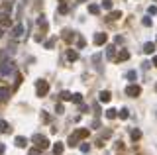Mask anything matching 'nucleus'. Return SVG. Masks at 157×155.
Instances as JSON below:
<instances>
[{
	"label": "nucleus",
	"mask_w": 157,
	"mask_h": 155,
	"mask_svg": "<svg viewBox=\"0 0 157 155\" xmlns=\"http://www.w3.org/2000/svg\"><path fill=\"white\" fill-rule=\"evenodd\" d=\"M87 135H89V130H85V128H81V130H77L75 133H71V135H69V147H75L78 139H81V137H87Z\"/></svg>",
	"instance_id": "f257e3e1"
},
{
	"label": "nucleus",
	"mask_w": 157,
	"mask_h": 155,
	"mask_svg": "<svg viewBox=\"0 0 157 155\" xmlns=\"http://www.w3.org/2000/svg\"><path fill=\"white\" fill-rule=\"evenodd\" d=\"M34 141H35V145H37L39 149H47V147H49V141H47V137L39 135V133H35V135H34Z\"/></svg>",
	"instance_id": "f03ea898"
},
{
	"label": "nucleus",
	"mask_w": 157,
	"mask_h": 155,
	"mask_svg": "<svg viewBox=\"0 0 157 155\" xmlns=\"http://www.w3.org/2000/svg\"><path fill=\"white\" fill-rule=\"evenodd\" d=\"M35 89H37V96H45L49 90V85H47V81H37Z\"/></svg>",
	"instance_id": "7ed1b4c3"
},
{
	"label": "nucleus",
	"mask_w": 157,
	"mask_h": 155,
	"mask_svg": "<svg viewBox=\"0 0 157 155\" xmlns=\"http://www.w3.org/2000/svg\"><path fill=\"white\" fill-rule=\"evenodd\" d=\"M12 71H14V63H12V61H4L2 67H0V73H2V75H8Z\"/></svg>",
	"instance_id": "20e7f679"
},
{
	"label": "nucleus",
	"mask_w": 157,
	"mask_h": 155,
	"mask_svg": "<svg viewBox=\"0 0 157 155\" xmlns=\"http://www.w3.org/2000/svg\"><path fill=\"white\" fill-rule=\"evenodd\" d=\"M139 92H141V89H139L137 85H130V87L126 89V94H128V96H139Z\"/></svg>",
	"instance_id": "39448f33"
},
{
	"label": "nucleus",
	"mask_w": 157,
	"mask_h": 155,
	"mask_svg": "<svg viewBox=\"0 0 157 155\" xmlns=\"http://www.w3.org/2000/svg\"><path fill=\"white\" fill-rule=\"evenodd\" d=\"M106 39H108V37H106V33H96V35H94V43H96V45L106 43Z\"/></svg>",
	"instance_id": "423d86ee"
},
{
	"label": "nucleus",
	"mask_w": 157,
	"mask_h": 155,
	"mask_svg": "<svg viewBox=\"0 0 157 155\" xmlns=\"http://www.w3.org/2000/svg\"><path fill=\"white\" fill-rule=\"evenodd\" d=\"M22 33H24V26H22V24H18V26L12 30V35H14V37H20Z\"/></svg>",
	"instance_id": "0eeeda50"
},
{
	"label": "nucleus",
	"mask_w": 157,
	"mask_h": 155,
	"mask_svg": "<svg viewBox=\"0 0 157 155\" xmlns=\"http://www.w3.org/2000/svg\"><path fill=\"white\" fill-rule=\"evenodd\" d=\"M98 98H100V102H110L112 96H110V92H108V90H102L100 94H98Z\"/></svg>",
	"instance_id": "6e6552de"
},
{
	"label": "nucleus",
	"mask_w": 157,
	"mask_h": 155,
	"mask_svg": "<svg viewBox=\"0 0 157 155\" xmlns=\"http://www.w3.org/2000/svg\"><path fill=\"white\" fill-rule=\"evenodd\" d=\"M143 51H145V53H153V51H155V43L147 41V43L143 45Z\"/></svg>",
	"instance_id": "1a4fd4ad"
},
{
	"label": "nucleus",
	"mask_w": 157,
	"mask_h": 155,
	"mask_svg": "<svg viewBox=\"0 0 157 155\" xmlns=\"http://www.w3.org/2000/svg\"><path fill=\"white\" fill-rule=\"evenodd\" d=\"M16 145H18V147H26V145H28V139L22 137V135H18V137H16Z\"/></svg>",
	"instance_id": "9d476101"
},
{
	"label": "nucleus",
	"mask_w": 157,
	"mask_h": 155,
	"mask_svg": "<svg viewBox=\"0 0 157 155\" xmlns=\"http://www.w3.org/2000/svg\"><path fill=\"white\" fill-rule=\"evenodd\" d=\"M53 153H55V155H61V153H63V143H59V141H57V143L53 145Z\"/></svg>",
	"instance_id": "9b49d317"
},
{
	"label": "nucleus",
	"mask_w": 157,
	"mask_h": 155,
	"mask_svg": "<svg viewBox=\"0 0 157 155\" xmlns=\"http://www.w3.org/2000/svg\"><path fill=\"white\" fill-rule=\"evenodd\" d=\"M89 12H90V14H94V16H96V14H100V8H98L96 4H90V6H89Z\"/></svg>",
	"instance_id": "f8f14e48"
},
{
	"label": "nucleus",
	"mask_w": 157,
	"mask_h": 155,
	"mask_svg": "<svg viewBox=\"0 0 157 155\" xmlns=\"http://www.w3.org/2000/svg\"><path fill=\"white\" fill-rule=\"evenodd\" d=\"M67 57H69V61H77V59H78V53H77V51H73V49H71V51L67 53Z\"/></svg>",
	"instance_id": "ddd939ff"
},
{
	"label": "nucleus",
	"mask_w": 157,
	"mask_h": 155,
	"mask_svg": "<svg viewBox=\"0 0 157 155\" xmlns=\"http://www.w3.org/2000/svg\"><path fill=\"white\" fill-rule=\"evenodd\" d=\"M130 59V53L128 51H120V55H118V61H128Z\"/></svg>",
	"instance_id": "4468645a"
},
{
	"label": "nucleus",
	"mask_w": 157,
	"mask_h": 155,
	"mask_svg": "<svg viewBox=\"0 0 157 155\" xmlns=\"http://www.w3.org/2000/svg\"><path fill=\"white\" fill-rule=\"evenodd\" d=\"M106 118H108V120H114V118H116V110H114V108H108V110H106Z\"/></svg>",
	"instance_id": "2eb2a0df"
},
{
	"label": "nucleus",
	"mask_w": 157,
	"mask_h": 155,
	"mask_svg": "<svg viewBox=\"0 0 157 155\" xmlns=\"http://www.w3.org/2000/svg\"><path fill=\"white\" fill-rule=\"evenodd\" d=\"M71 100H73V102H77V104H81V102H83V94H71Z\"/></svg>",
	"instance_id": "dca6fc26"
},
{
	"label": "nucleus",
	"mask_w": 157,
	"mask_h": 155,
	"mask_svg": "<svg viewBox=\"0 0 157 155\" xmlns=\"http://www.w3.org/2000/svg\"><path fill=\"white\" fill-rule=\"evenodd\" d=\"M114 51H116V47H112V45H110V47L106 49V57H108V59H112V57H114Z\"/></svg>",
	"instance_id": "f3484780"
},
{
	"label": "nucleus",
	"mask_w": 157,
	"mask_h": 155,
	"mask_svg": "<svg viewBox=\"0 0 157 155\" xmlns=\"http://www.w3.org/2000/svg\"><path fill=\"white\" fill-rule=\"evenodd\" d=\"M102 8H104V10H110V8H112V0H104V2H102Z\"/></svg>",
	"instance_id": "a211bd4d"
},
{
	"label": "nucleus",
	"mask_w": 157,
	"mask_h": 155,
	"mask_svg": "<svg viewBox=\"0 0 157 155\" xmlns=\"http://www.w3.org/2000/svg\"><path fill=\"white\" fill-rule=\"evenodd\" d=\"M118 18H122V14H120L118 10H114L112 14H110V20H118Z\"/></svg>",
	"instance_id": "6ab92c4d"
},
{
	"label": "nucleus",
	"mask_w": 157,
	"mask_h": 155,
	"mask_svg": "<svg viewBox=\"0 0 157 155\" xmlns=\"http://www.w3.org/2000/svg\"><path fill=\"white\" fill-rule=\"evenodd\" d=\"M8 98V89H2L0 90V100H6Z\"/></svg>",
	"instance_id": "aec40b11"
},
{
	"label": "nucleus",
	"mask_w": 157,
	"mask_h": 155,
	"mask_svg": "<svg viewBox=\"0 0 157 155\" xmlns=\"http://www.w3.org/2000/svg\"><path fill=\"white\" fill-rule=\"evenodd\" d=\"M61 98L63 100H71V92H69V90H63V92H61Z\"/></svg>",
	"instance_id": "412c9836"
},
{
	"label": "nucleus",
	"mask_w": 157,
	"mask_h": 155,
	"mask_svg": "<svg viewBox=\"0 0 157 155\" xmlns=\"http://www.w3.org/2000/svg\"><path fill=\"white\" fill-rule=\"evenodd\" d=\"M139 137H141V132H139V130H134V132H132V139H139Z\"/></svg>",
	"instance_id": "4be33fe9"
},
{
	"label": "nucleus",
	"mask_w": 157,
	"mask_h": 155,
	"mask_svg": "<svg viewBox=\"0 0 157 155\" xmlns=\"http://www.w3.org/2000/svg\"><path fill=\"white\" fill-rule=\"evenodd\" d=\"M67 12H69L67 4H61V6H59V14H67Z\"/></svg>",
	"instance_id": "5701e85b"
},
{
	"label": "nucleus",
	"mask_w": 157,
	"mask_h": 155,
	"mask_svg": "<svg viewBox=\"0 0 157 155\" xmlns=\"http://www.w3.org/2000/svg\"><path fill=\"white\" fill-rule=\"evenodd\" d=\"M128 116H130V112H128V108H124V110L120 112V118H122V120H126Z\"/></svg>",
	"instance_id": "b1692460"
},
{
	"label": "nucleus",
	"mask_w": 157,
	"mask_h": 155,
	"mask_svg": "<svg viewBox=\"0 0 157 155\" xmlns=\"http://www.w3.org/2000/svg\"><path fill=\"white\" fill-rule=\"evenodd\" d=\"M128 79H130V81H135V79H137V73H135V71H130V73H128Z\"/></svg>",
	"instance_id": "393cba45"
},
{
	"label": "nucleus",
	"mask_w": 157,
	"mask_h": 155,
	"mask_svg": "<svg viewBox=\"0 0 157 155\" xmlns=\"http://www.w3.org/2000/svg\"><path fill=\"white\" fill-rule=\"evenodd\" d=\"M141 24H143L145 28H149V26H151V18H143V20H141Z\"/></svg>",
	"instance_id": "a878e982"
},
{
	"label": "nucleus",
	"mask_w": 157,
	"mask_h": 155,
	"mask_svg": "<svg viewBox=\"0 0 157 155\" xmlns=\"http://www.w3.org/2000/svg\"><path fill=\"white\" fill-rule=\"evenodd\" d=\"M0 132H8V124L6 122H0Z\"/></svg>",
	"instance_id": "bb28decb"
},
{
	"label": "nucleus",
	"mask_w": 157,
	"mask_h": 155,
	"mask_svg": "<svg viewBox=\"0 0 157 155\" xmlns=\"http://www.w3.org/2000/svg\"><path fill=\"white\" fill-rule=\"evenodd\" d=\"M89 149H90V145H89V143H83V145H81V151H83V153H87Z\"/></svg>",
	"instance_id": "cd10ccee"
},
{
	"label": "nucleus",
	"mask_w": 157,
	"mask_h": 155,
	"mask_svg": "<svg viewBox=\"0 0 157 155\" xmlns=\"http://www.w3.org/2000/svg\"><path fill=\"white\" fill-rule=\"evenodd\" d=\"M147 14H157V6H149V8H147Z\"/></svg>",
	"instance_id": "c85d7f7f"
},
{
	"label": "nucleus",
	"mask_w": 157,
	"mask_h": 155,
	"mask_svg": "<svg viewBox=\"0 0 157 155\" xmlns=\"http://www.w3.org/2000/svg\"><path fill=\"white\" fill-rule=\"evenodd\" d=\"M55 110H57V114H63V104H57Z\"/></svg>",
	"instance_id": "c756f323"
},
{
	"label": "nucleus",
	"mask_w": 157,
	"mask_h": 155,
	"mask_svg": "<svg viewBox=\"0 0 157 155\" xmlns=\"http://www.w3.org/2000/svg\"><path fill=\"white\" fill-rule=\"evenodd\" d=\"M114 41H116V43H122L124 37H122V35H116V39H114Z\"/></svg>",
	"instance_id": "7c9ffc66"
},
{
	"label": "nucleus",
	"mask_w": 157,
	"mask_h": 155,
	"mask_svg": "<svg viewBox=\"0 0 157 155\" xmlns=\"http://www.w3.org/2000/svg\"><path fill=\"white\" fill-rule=\"evenodd\" d=\"M45 47H47V49H51V47H53V39H49V41L45 43Z\"/></svg>",
	"instance_id": "2f4dec72"
},
{
	"label": "nucleus",
	"mask_w": 157,
	"mask_h": 155,
	"mask_svg": "<svg viewBox=\"0 0 157 155\" xmlns=\"http://www.w3.org/2000/svg\"><path fill=\"white\" fill-rule=\"evenodd\" d=\"M153 63H155V67H157V57H153Z\"/></svg>",
	"instance_id": "473e14b6"
},
{
	"label": "nucleus",
	"mask_w": 157,
	"mask_h": 155,
	"mask_svg": "<svg viewBox=\"0 0 157 155\" xmlns=\"http://www.w3.org/2000/svg\"><path fill=\"white\" fill-rule=\"evenodd\" d=\"M155 90H157V85H155Z\"/></svg>",
	"instance_id": "72a5a7b5"
}]
</instances>
